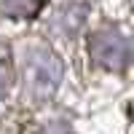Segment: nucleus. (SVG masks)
I'll list each match as a JSON object with an SVG mask.
<instances>
[{"instance_id":"f257e3e1","label":"nucleus","mask_w":134,"mask_h":134,"mask_svg":"<svg viewBox=\"0 0 134 134\" xmlns=\"http://www.w3.org/2000/svg\"><path fill=\"white\" fill-rule=\"evenodd\" d=\"M62 62L54 51L43 46H30L24 51V97L32 102H46L59 88Z\"/></svg>"},{"instance_id":"f03ea898","label":"nucleus","mask_w":134,"mask_h":134,"mask_svg":"<svg viewBox=\"0 0 134 134\" xmlns=\"http://www.w3.org/2000/svg\"><path fill=\"white\" fill-rule=\"evenodd\" d=\"M88 54L105 70H126L131 62V43L118 30H97L88 38Z\"/></svg>"},{"instance_id":"7ed1b4c3","label":"nucleus","mask_w":134,"mask_h":134,"mask_svg":"<svg viewBox=\"0 0 134 134\" xmlns=\"http://www.w3.org/2000/svg\"><path fill=\"white\" fill-rule=\"evenodd\" d=\"M86 14H88V5H81V3L62 5L57 11V16H54V21H51V30L59 32L62 38H70V35H75V32L83 27Z\"/></svg>"},{"instance_id":"20e7f679","label":"nucleus","mask_w":134,"mask_h":134,"mask_svg":"<svg viewBox=\"0 0 134 134\" xmlns=\"http://www.w3.org/2000/svg\"><path fill=\"white\" fill-rule=\"evenodd\" d=\"M40 5H43V0H3V3H0V8H3L8 16H14V19L35 16L40 11Z\"/></svg>"},{"instance_id":"39448f33","label":"nucleus","mask_w":134,"mask_h":134,"mask_svg":"<svg viewBox=\"0 0 134 134\" xmlns=\"http://www.w3.org/2000/svg\"><path fill=\"white\" fill-rule=\"evenodd\" d=\"M11 81H14V70H11V59H8V48H0V99L8 94Z\"/></svg>"}]
</instances>
